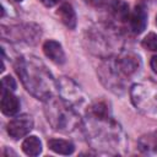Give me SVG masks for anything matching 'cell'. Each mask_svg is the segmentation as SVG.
<instances>
[{
	"mask_svg": "<svg viewBox=\"0 0 157 157\" xmlns=\"http://www.w3.org/2000/svg\"><path fill=\"white\" fill-rule=\"evenodd\" d=\"M15 67L26 90L37 99L45 102L54 96L58 83L38 58L32 55L18 58Z\"/></svg>",
	"mask_w": 157,
	"mask_h": 157,
	"instance_id": "obj_1",
	"label": "cell"
},
{
	"mask_svg": "<svg viewBox=\"0 0 157 157\" xmlns=\"http://www.w3.org/2000/svg\"><path fill=\"white\" fill-rule=\"evenodd\" d=\"M87 140L94 147L115 148L119 144L120 129L110 117L103 102L92 104L87 110Z\"/></svg>",
	"mask_w": 157,
	"mask_h": 157,
	"instance_id": "obj_2",
	"label": "cell"
},
{
	"mask_svg": "<svg viewBox=\"0 0 157 157\" xmlns=\"http://www.w3.org/2000/svg\"><path fill=\"white\" fill-rule=\"evenodd\" d=\"M47 120L56 131L70 132L80 124V115L72 105L64 98H55L54 96L45 101L44 108Z\"/></svg>",
	"mask_w": 157,
	"mask_h": 157,
	"instance_id": "obj_3",
	"label": "cell"
},
{
	"mask_svg": "<svg viewBox=\"0 0 157 157\" xmlns=\"http://www.w3.org/2000/svg\"><path fill=\"white\" fill-rule=\"evenodd\" d=\"M102 81L110 90L118 91V88H123V77L125 76L120 70L117 60H108L102 65Z\"/></svg>",
	"mask_w": 157,
	"mask_h": 157,
	"instance_id": "obj_4",
	"label": "cell"
},
{
	"mask_svg": "<svg viewBox=\"0 0 157 157\" xmlns=\"http://www.w3.org/2000/svg\"><path fill=\"white\" fill-rule=\"evenodd\" d=\"M32 129H33V119L31 115L27 114L18 115L12 120H10L7 124V132L15 140L26 136L27 134H29Z\"/></svg>",
	"mask_w": 157,
	"mask_h": 157,
	"instance_id": "obj_5",
	"label": "cell"
},
{
	"mask_svg": "<svg viewBox=\"0 0 157 157\" xmlns=\"http://www.w3.org/2000/svg\"><path fill=\"white\" fill-rule=\"evenodd\" d=\"M58 88L61 92L63 98L66 102H69L71 105L81 103L83 101V98L81 96V91L78 90V87L71 80H67L66 77H61L60 82H58Z\"/></svg>",
	"mask_w": 157,
	"mask_h": 157,
	"instance_id": "obj_6",
	"label": "cell"
},
{
	"mask_svg": "<svg viewBox=\"0 0 157 157\" xmlns=\"http://www.w3.org/2000/svg\"><path fill=\"white\" fill-rule=\"evenodd\" d=\"M129 22H130V28L134 33L140 34L141 32H144V29L146 28V25H147L146 7L144 5H136L134 11L130 13Z\"/></svg>",
	"mask_w": 157,
	"mask_h": 157,
	"instance_id": "obj_7",
	"label": "cell"
},
{
	"mask_svg": "<svg viewBox=\"0 0 157 157\" xmlns=\"http://www.w3.org/2000/svg\"><path fill=\"white\" fill-rule=\"evenodd\" d=\"M43 52L53 63L55 64H64L65 61V53L63 50V47L56 40H47L43 45Z\"/></svg>",
	"mask_w": 157,
	"mask_h": 157,
	"instance_id": "obj_8",
	"label": "cell"
},
{
	"mask_svg": "<svg viewBox=\"0 0 157 157\" xmlns=\"http://www.w3.org/2000/svg\"><path fill=\"white\" fill-rule=\"evenodd\" d=\"M1 112L7 115L12 117L18 113L20 110V101L16 96L12 94V92H1Z\"/></svg>",
	"mask_w": 157,
	"mask_h": 157,
	"instance_id": "obj_9",
	"label": "cell"
},
{
	"mask_svg": "<svg viewBox=\"0 0 157 157\" xmlns=\"http://www.w3.org/2000/svg\"><path fill=\"white\" fill-rule=\"evenodd\" d=\"M120 70L123 71V74L125 76H130L132 75L137 67H139V64H140V60H139V56L136 55H132V54H125L120 58H117L115 59Z\"/></svg>",
	"mask_w": 157,
	"mask_h": 157,
	"instance_id": "obj_10",
	"label": "cell"
},
{
	"mask_svg": "<svg viewBox=\"0 0 157 157\" xmlns=\"http://www.w3.org/2000/svg\"><path fill=\"white\" fill-rule=\"evenodd\" d=\"M56 15L59 16V18L61 20V22L70 29H74L76 27V23H77V20H76V13H75V10L74 7L70 5V4H63L58 11H56Z\"/></svg>",
	"mask_w": 157,
	"mask_h": 157,
	"instance_id": "obj_11",
	"label": "cell"
},
{
	"mask_svg": "<svg viewBox=\"0 0 157 157\" xmlns=\"http://www.w3.org/2000/svg\"><path fill=\"white\" fill-rule=\"evenodd\" d=\"M110 11L113 17L119 22L129 21L130 12H129V5L123 0H114L110 4Z\"/></svg>",
	"mask_w": 157,
	"mask_h": 157,
	"instance_id": "obj_12",
	"label": "cell"
},
{
	"mask_svg": "<svg viewBox=\"0 0 157 157\" xmlns=\"http://www.w3.org/2000/svg\"><path fill=\"white\" fill-rule=\"evenodd\" d=\"M48 147L59 155H71L75 150L74 145L70 141L61 139H52L48 141Z\"/></svg>",
	"mask_w": 157,
	"mask_h": 157,
	"instance_id": "obj_13",
	"label": "cell"
},
{
	"mask_svg": "<svg viewBox=\"0 0 157 157\" xmlns=\"http://www.w3.org/2000/svg\"><path fill=\"white\" fill-rule=\"evenodd\" d=\"M22 151L27 156H38L42 152V142L37 136H28L22 142Z\"/></svg>",
	"mask_w": 157,
	"mask_h": 157,
	"instance_id": "obj_14",
	"label": "cell"
},
{
	"mask_svg": "<svg viewBox=\"0 0 157 157\" xmlns=\"http://www.w3.org/2000/svg\"><path fill=\"white\" fill-rule=\"evenodd\" d=\"M141 147L146 148V150H156L157 151V131L145 136L141 140Z\"/></svg>",
	"mask_w": 157,
	"mask_h": 157,
	"instance_id": "obj_15",
	"label": "cell"
},
{
	"mask_svg": "<svg viewBox=\"0 0 157 157\" xmlns=\"http://www.w3.org/2000/svg\"><path fill=\"white\" fill-rule=\"evenodd\" d=\"M142 47L151 52H157V34H155L152 32L148 33L142 39Z\"/></svg>",
	"mask_w": 157,
	"mask_h": 157,
	"instance_id": "obj_16",
	"label": "cell"
},
{
	"mask_svg": "<svg viewBox=\"0 0 157 157\" xmlns=\"http://www.w3.org/2000/svg\"><path fill=\"white\" fill-rule=\"evenodd\" d=\"M2 92H13L16 90V82L11 76H5L1 80Z\"/></svg>",
	"mask_w": 157,
	"mask_h": 157,
	"instance_id": "obj_17",
	"label": "cell"
},
{
	"mask_svg": "<svg viewBox=\"0 0 157 157\" xmlns=\"http://www.w3.org/2000/svg\"><path fill=\"white\" fill-rule=\"evenodd\" d=\"M93 6H97V7H101V6H104L108 0H88Z\"/></svg>",
	"mask_w": 157,
	"mask_h": 157,
	"instance_id": "obj_18",
	"label": "cell"
},
{
	"mask_svg": "<svg viewBox=\"0 0 157 157\" xmlns=\"http://www.w3.org/2000/svg\"><path fill=\"white\" fill-rule=\"evenodd\" d=\"M43 5H45L47 7H52V6H55L60 0H40Z\"/></svg>",
	"mask_w": 157,
	"mask_h": 157,
	"instance_id": "obj_19",
	"label": "cell"
},
{
	"mask_svg": "<svg viewBox=\"0 0 157 157\" xmlns=\"http://www.w3.org/2000/svg\"><path fill=\"white\" fill-rule=\"evenodd\" d=\"M151 67H152V70L157 74V55H155V56H152V59H151Z\"/></svg>",
	"mask_w": 157,
	"mask_h": 157,
	"instance_id": "obj_20",
	"label": "cell"
},
{
	"mask_svg": "<svg viewBox=\"0 0 157 157\" xmlns=\"http://www.w3.org/2000/svg\"><path fill=\"white\" fill-rule=\"evenodd\" d=\"M13 1H16V2H21V1H23V0H13Z\"/></svg>",
	"mask_w": 157,
	"mask_h": 157,
	"instance_id": "obj_21",
	"label": "cell"
},
{
	"mask_svg": "<svg viewBox=\"0 0 157 157\" xmlns=\"http://www.w3.org/2000/svg\"><path fill=\"white\" fill-rule=\"evenodd\" d=\"M156 25H157V16H156Z\"/></svg>",
	"mask_w": 157,
	"mask_h": 157,
	"instance_id": "obj_22",
	"label": "cell"
}]
</instances>
